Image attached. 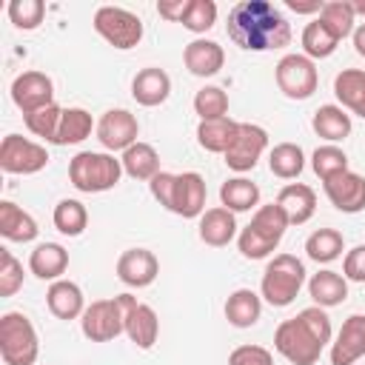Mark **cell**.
Here are the masks:
<instances>
[{
    "label": "cell",
    "mask_w": 365,
    "mask_h": 365,
    "mask_svg": "<svg viewBox=\"0 0 365 365\" xmlns=\"http://www.w3.org/2000/svg\"><path fill=\"white\" fill-rule=\"evenodd\" d=\"M225 31L245 51H274L291 43V23L268 0H240L228 11Z\"/></svg>",
    "instance_id": "obj_1"
},
{
    "label": "cell",
    "mask_w": 365,
    "mask_h": 365,
    "mask_svg": "<svg viewBox=\"0 0 365 365\" xmlns=\"http://www.w3.org/2000/svg\"><path fill=\"white\" fill-rule=\"evenodd\" d=\"M328 342H331V319L319 305H311L297 317L282 319L274 331V348L291 365H314Z\"/></svg>",
    "instance_id": "obj_2"
},
{
    "label": "cell",
    "mask_w": 365,
    "mask_h": 365,
    "mask_svg": "<svg viewBox=\"0 0 365 365\" xmlns=\"http://www.w3.org/2000/svg\"><path fill=\"white\" fill-rule=\"evenodd\" d=\"M123 163L106 151H80L68 163V180L83 194H100L120 182Z\"/></svg>",
    "instance_id": "obj_3"
},
{
    "label": "cell",
    "mask_w": 365,
    "mask_h": 365,
    "mask_svg": "<svg viewBox=\"0 0 365 365\" xmlns=\"http://www.w3.org/2000/svg\"><path fill=\"white\" fill-rule=\"evenodd\" d=\"M302 285H305V265L294 254H277L262 271L259 291L268 305L285 308L297 299Z\"/></svg>",
    "instance_id": "obj_4"
},
{
    "label": "cell",
    "mask_w": 365,
    "mask_h": 365,
    "mask_svg": "<svg viewBox=\"0 0 365 365\" xmlns=\"http://www.w3.org/2000/svg\"><path fill=\"white\" fill-rule=\"evenodd\" d=\"M40 354V339L31 319L20 311L0 317V356L6 365H34Z\"/></svg>",
    "instance_id": "obj_5"
},
{
    "label": "cell",
    "mask_w": 365,
    "mask_h": 365,
    "mask_svg": "<svg viewBox=\"0 0 365 365\" xmlns=\"http://www.w3.org/2000/svg\"><path fill=\"white\" fill-rule=\"evenodd\" d=\"M94 29L97 34L111 43L114 48H134L143 40V20L120 6H100L94 11Z\"/></svg>",
    "instance_id": "obj_6"
},
{
    "label": "cell",
    "mask_w": 365,
    "mask_h": 365,
    "mask_svg": "<svg viewBox=\"0 0 365 365\" xmlns=\"http://www.w3.org/2000/svg\"><path fill=\"white\" fill-rule=\"evenodd\" d=\"M80 328L91 342H111L120 334H125V314L117 297L111 299H94L86 305L80 317Z\"/></svg>",
    "instance_id": "obj_7"
},
{
    "label": "cell",
    "mask_w": 365,
    "mask_h": 365,
    "mask_svg": "<svg viewBox=\"0 0 365 365\" xmlns=\"http://www.w3.org/2000/svg\"><path fill=\"white\" fill-rule=\"evenodd\" d=\"M277 86L279 91L288 97V100H308L314 91H317V83H319V74H317V66L311 57L305 54H285L279 63H277Z\"/></svg>",
    "instance_id": "obj_8"
},
{
    "label": "cell",
    "mask_w": 365,
    "mask_h": 365,
    "mask_svg": "<svg viewBox=\"0 0 365 365\" xmlns=\"http://www.w3.org/2000/svg\"><path fill=\"white\" fill-rule=\"evenodd\" d=\"M48 163V151L20 134H6L0 143V168L6 174H37Z\"/></svg>",
    "instance_id": "obj_9"
},
{
    "label": "cell",
    "mask_w": 365,
    "mask_h": 365,
    "mask_svg": "<svg viewBox=\"0 0 365 365\" xmlns=\"http://www.w3.org/2000/svg\"><path fill=\"white\" fill-rule=\"evenodd\" d=\"M268 145V134L262 125H254V123H240L237 128V137L231 143V148L225 151V165L231 171H251L257 165V160L262 157Z\"/></svg>",
    "instance_id": "obj_10"
},
{
    "label": "cell",
    "mask_w": 365,
    "mask_h": 365,
    "mask_svg": "<svg viewBox=\"0 0 365 365\" xmlns=\"http://www.w3.org/2000/svg\"><path fill=\"white\" fill-rule=\"evenodd\" d=\"M117 299H120L123 314H125V334H128V339L137 348L148 351L157 342V334H160V319H157L154 308L145 305V302H137V297H131V294H120Z\"/></svg>",
    "instance_id": "obj_11"
},
{
    "label": "cell",
    "mask_w": 365,
    "mask_h": 365,
    "mask_svg": "<svg viewBox=\"0 0 365 365\" xmlns=\"http://www.w3.org/2000/svg\"><path fill=\"white\" fill-rule=\"evenodd\" d=\"M11 100L26 117V114L40 111L54 103V83L43 71H23L11 83Z\"/></svg>",
    "instance_id": "obj_12"
},
{
    "label": "cell",
    "mask_w": 365,
    "mask_h": 365,
    "mask_svg": "<svg viewBox=\"0 0 365 365\" xmlns=\"http://www.w3.org/2000/svg\"><path fill=\"white\" fill-rule=\"evenodd\" d=\"M137 134H140V125H137V117L125 108H108L100 123H97V140L103 143V148L108 151H125L137 143Z\"/></svg>",
    "instance_id": "obj_13"
},
{
    "label": "cell",
    "mask_w": 365,
    "mask_h": 365,
    "mask_svg": "<svg viewBox=\"0 0 365 365\" xmlns=\"http://www.w3.org/2000/svg\"><path fill=\"white\" fill-rule=\"evenodd\" d=\"M160 259L148 248H125L117 259V277L128 288H145L157 279Z\"/></svg>",
    "instance_id": "obj_14"
},
{
    "label": "cell",
    "mask_w": 365,
    "mask_h": 365,
    "mask_svg": "<svg viewBox=\"0 0 365 365\" xmlns=\"http://www.w3.org/2000/svg\"><path fill=\"white\" fill-rule=\"evenodd\" d=\"M331 205L342 214H356L365 208V177L356 171H342L322 182Z\"/></svg>",
    "instance_id": "obj_15"
},
{
    "label": "cell",
    "mask_w": 365,
    "mask_h": 365,
    "mask_svg": "<svg viewBox=\"0 0 365 365\" xmlns=\"http://www.w3.org/2000/svg\"><path fill=\"white\" fill-rule=\"evenodd\" d=\"M174 214L194 220L202 217L205 211V180L197 171H182L174 180V194H171V208Z\"/></svg>",
    "instance_id": "obj_16"
},
{
    "label": "cell",
    "mask_w": 365,
    "mask_h": 365,
    "mask_svg": "<svg viewBox=\"0 0 365 365\" xmlns=\"http://www.w3.org/2000/svg\"><path fill=\"white\" fill-rule=\"evenodd\" d=\"M365 356V314H351L331 342V365H354Z\"/></svg>",
    "instance_id": "obj_17"
},
{
    "label": "cell",
    "mask_w": 365,
    "mask_h": 365,
    "mask_svg": "<svg viewBox=\"0 0 365 365\" xmlns=\"http://www.w3.org/2000/svg\"><path fill=\"white\" fill-rule=\"evenodd\" d=\"M277 205L285 211L288 225H302V222H308V220L314 217V211H317V194H314V188L305 185V182H288V185L279 191Z\"/></svg>",
    "instance_id": "obj_18"
},
{
    "label": "cell",
    "mask_w": 365,
    "mask_h": 365,
    "mask_svg": "<svg viewBox=\"0 0 365 365\" xmlns=\"http://www.w3.org/2000/svg\"><path fill=\"white\" fill-rule=\"evenodd\" d=\"M46 305H48V311H51L57 319H66V322L83 317V311H86L83 291H80V285L71 282V279H57V282H51L48 291H46Z\"/></svg>",
    "instance_id": "obj_19"
},
{
    "label": "cell",
    "mask_w": 365,
    "mask_h": 365,
    "mask_svg": "<svg viewBox=\"0 0 365 365\" xmlns=\"http://www.w3.org/2000/svg\"><path fill=\"white\" fill-rule=\"evenodd\" d=\"M182 63L197 77H214L225 63V51L214 40H191L182 51Z\"/></svg>",
    "instance_id": "obj_20"
},
{
    "label": "cell",
    "mask_w": 365,
    "mask_h": 365,
    "mask_svg": "<svg viewBox=\"0 0 365 365\" xmlns=\"http://www.w3.org/2000/svg\"><path fill=\"white\" fill-rule=\"evenodd\" d=\"M131 94H134V100H137L140 106H145V108L160 106V103H165L168 94H171V77H168L163 68L148 66V68L137 71V77H134V83H131Z\"/></svg>",
    "instance_id": "obj_21"
},
{
    "label": "cell",
    "mask_w": 365,
    "mask_h": 365,
    "mask_svg": "<svg viewBox=\"0 0 365 365\" xmlns=\"http://www.w3.org/2000/svg\"><path fill=\"white\" fill-rule=\"evenodd\" d=\"M237 237V220L228 208H208L200 217V240L211 248H222Z\"/></svg>",
    "instance_id": "obj_22"
},
{
    "label": "cell",
    "mask_w": 365,
    "mask_h": 365,
    "mask_svg": "<svg viewBox=\"0 0 365 365\" xmlns=\"http://www.w3.org/2000/svg\"><path fill=\"white\" fill-rule=\"evenodd\" d=\"M29 268H31V274L37 279L57 282L68 268V251L63 245H57V242H40L29 257Z\"/></svg>",
    "instance_id": "obj_23"
},
{
    "label": "cell",
    "mask_w": 365,
    "mask_h": 365,
    "mask_svg": "<svg viewBox=\"0 0 365 365\" xmlns=\"http://www.w3.org/2000/svg\"><path fill=\"white\" fill-rule=\"evenodd\" d=\"M308 294H311L314 305H319V308L342 305L348 299V279L336 271H317L308 279Z\"/></svg>",
    "instance_id": "obj_24"
},
{
    "label": "cell",
    "mask_w": 365,
    "mask_h": 365,
    "mask_svg": "<svg viewBox=\"0 0 365 365\" xmlns=\"http://www.w3.org/2000/svg\"><path fill=\"white\" fill-rule=\"evenodd\" d=\"M37 222L29 211H23L20 205H14L11 200L0 202V234L11 242H31L37 237Z\"/></svg>",
    "instance_id": "obj_25"
},
{
    "label": "cell",
    "mask_w": 365,
    "mask_h": 365,
    "mask_svg": "<svg viewBox=\"0 0 365 365\" xmlns=\"http://www.w3.org/2000/svg\"><path fill=\"white\" fill-rule=\"evenodd\" d=\"M334 94L348 111L365 120V71L362 68H342L334 77Z\"/></svg>",
    "instance_id": "obj_26"
},
{
    "label": "cell",
    "mask_w": 365,
    "mask_h": 365,
    "mask_svg": "<svg viewBox=\"0 0 365 365\" xmlns=\"http://www.w3.org/2000/svg\"><path fill=\"white\" fill-rule=\"evenodd\" d=\"M240 123L231 117H220V120H200L197 125V143L211 151V154H225L237 137Z\"/></svg>",
    "instance_id": "obj_27"
},
{
    "label": "cell",
    "mask_w": 365,
    "mask_h": 365,
    "mask_svg": "<svg viewBox=\"0 0 365 365\" xmlns=\"http://www.w3.org/2000/svg\"><path fill=\"white\" fill-rule=\"evenodd\" d=\"M120 163H123V171L128 177H134V180H148L151 182L160 174V154H157V148L148 145V143H140V140L131 148L123 151Z\"/></svg>",
    "instance_id": "obj_28"
},
{
    "label": "cell",
    "mask_w": 365,
    "mask_h": 365,
    "mask_svg": "<svg viewBox=\"0 0 365 365\" xmlns=\"http://www.w3.org/2000/svg\"><path fill=\"white\" fill-rule=\"evenodd\" d=\"M262 314V302L251 288H237L225 299V319L234 328H251Z\"/></svg>",
    "instance_id": "obj_29"
},
{
    "label": "cell",
    "mask_w": 365,
    "mask_h": 365,
    "mask_svg": "<svg viewBox=\"0 0 365 365\" xmlns=\"http://www.w3.org/2000/svg\"><path fill=\"white\" fill-rule=\"evenodd\" d=\"M314 131L328 140V143H339L351 134V114L342 111V106H319L314 111V120H311Z\"/></svg>",
    "instance_id": "obj_30"
},
{
    "label": "cell",
    "mask_w": 365,
    "mask_h": 365,
    "mask_svg": "<svg viewBox=\"0 0 365 365\" xmlns=\"http://www.w3.org/2000/svg\"><path fill=\"white\" fill-rule=\"evenodd\" d=\"M220 202L222 208L228 211H251L257 202H259V188L257 182L245 180V177H234V180H225L222 188H220Z\"/></svg>",
    "instance_id": "obj_31"
},
{
    "label": "cell",
    "mask_w": 365,
    "mask_h": 365,
    "mask_svg": "<svg viewBox=\"0 0 365 365\" xmlns=\"http://www.w3.org/2000/svg\"><path fill=\"white\" fill-rule=\"evenodd\" d=\"M268 168L279 180H294L305 168V154H302V148L297 143H279L268 154Z\"/></svg>",
    "instance_id": "obj_32"
},
{
    "label": "cell",
    "mask_w": 365,
    "mask_h": 365,
    "mask_svg": "<svg viewBox=\"0 0 365 365\" xmlns=\"http://www.w3.org/2000/svg\"><path fill=\"white\" fill-rule=\"evenodd\" d=\"M91 128H94V120L86 108H63L54 145H77L91 134Z\"/></svg>",
    "instance_id": "obj_33"
},
{
    "label": "cell",
    "mask_w": 365,
    "mask_h": 365,
    "mask_svg": "<svg viewBox=\"0 0 365 365\" xmlns=\"http://www.w3.org/2000/svg\"><path fill=\"white\" fill-rule=\"evenodd\" d=\"M336 40H345L348 34H354V23H356V14L351 9L348 0H331V3H322V11L317 17Z\"/></svg>",
    "instance_id": "obj_34"
},
{
    "label": "cell",
    "mask_w": 365,
    "mask_h": 365,
    "mask_svg": "<svg viewBox=\"0 0 365 365\" xmlns=\"http://www.w3.org/2000/svg\"><path fill=\"white\" fill-rule=\"evenodd\" d=\"M54 228L66 237H80L88 225V211L80 200H60L54 205Z\"/></svg>",
    "instance_id": "obj_35"
},
{
    "label": "cell",
    "mask_w": 365,
    "mask_h": 365,
    "mask_svg": "<svg viewBox=\"0 0 365 365\" xmlns=\"http://www.w3.org/2000/svg\"><path fill=\"white\" fill-rule=\"evenodd\" d=\"M342 245H345V240L336 228H319L305 240V254L314 262H334L342 254Z\"/></svg>",
    "instance_id": "obj_36"
},
{
    "label": "cell",
    "mask_w": 365,
    "mask_h": 365,
    "mask_svg": "<svg viewBox=\"0 0 365 365\" xmlns=\"http://www.w3.org/2000/svg\"><path fill=\"white\" fill-rule=\"evenodd\" d=\"M248 225L257 228L262 237H268L271 242L279 245V240H282V234H285V228H288V217H285V211H282L277 202H271V205H259V208L254 211V217H251Z\"/></svg>",
    "instance_id": "obj_37"
},
{
    "label": "cell",
    "mask_w": 365,
    "mask_h": 365,
    "mask_svg": "<svg viewBox=\"0 0 365 365\" xmlns=\"http://www.w3.org/2000/svg\"><path fill=\"white\" fill-rule=\"evenodd\" d=\"M336 46H339V40H336L319 20L308 23V26L302 29V48H305V57H317V60L331 57V54L336 51Z\"/></svg>",
    "instance_id": "obj_38"
},
{
    "label": "cell",
    "mask_w": 365,
    "mask_h": 365,
    "mask_svg": "<svg viewBox=\"0 0 365 365\" xmlns=\"http://www.w3.org/2000/svg\"><path fill=\"white\" fill-rule=\"evenodd\" d=\"M311 168H314V174L325 182V180H331V177L348 171V157H345L342 148H336L334 143H328V145H319V148L314 151V157H311Z\"/></svg>",
    "instance_id": "obj_39"
},
{
    "label": "cell",
    "mask_w": 365,
    "mask_h": 365,
    "mask_svg": "<svg viewBox=\"0 0 365 365\" xmlns=\"http://www.w3.org/2000/svg\"><path fill=\"white\" fill-rule=\"evenodd\" d=\"M194 111L200 114V120L228 117V94L220 86H205L194 94Z\"/></svg>",
    "instance_id": "obj_40"
},
{
    "label": "cell",
    "mask_w": 365,
    "mask_h": 365,
    "mask_svg": "<svg viewBox=\"0 0 365 365\" xmlns=\"http://www.w3.org/2000/svg\"><path fill=\"white\" fill-rule=\"evenodd\" d=\"M60 117H63V108H60L57 103H51V106L40 108V111L26 114L23 120H26V128H29L31 134H37V137L54 143V140H57V128H60Z\"/></svg>",
    "instance_id": "obj_41"
},
{
    "label": "cell",
    "mask_w": 365,
    "mask_h": 365,
    "mask_svg": "<svg viewBox=\"0 0 365 365\" xmlns=\"http://www.w3.org/2000/svg\"><path fill=\"white\" fill-rule=\"evenodd\" d=\"M180 23H182L188 31H194V34L208 31V29L217 23V3H214V0H188L185 14H182Z\"/></svg>",
    "instance_id": "obj_42"
},
{
    "label": "cell",
    "mask_w": 365,
    "mask_h": 365,
    "mask_svg": "<svg viewBox=\"0 0 365 365\" xmlns=\"http://www.w3.org/2000/svg\"><path fill=\"white\" fill-rule=\"evenodd\" d=\"M43 14H46V6L43 0H11L9 3V20L17 26V29H37L43 23Z\"/></svg>",
    "instance_id": "obj_43"
},
{
    "label": "cell",
    "mask_w": 365,
    "mask_h": 365,
    "mask_svg": "<svg viewBox=\"0 0 365 365\" xmlns=\"http://www.w3.org/2000/svg\"><path fill=\"white\" fill-rule=\"evenodd\" d=\"M237 245H240V254H242L245 259H262V257H268V254L277 248V242H271L268 237H262V234H259L257 228H251V225H245V228L240 231Z\"/></svg>",
    "instance_id": "obj_44"
},
{
    "label": "cell",
    "mask_w": 365,
    "mask_h": 365,
    "mask_svg": "<svg viewBox=\"0 0 365 365\" xmlns=\"http://www.w3.org/2000/svg\"><path fill=\"white\" fill-rule=\"evenodd\" d=\"M23 285V265L11 257V251L0 248V297L17 294Z\"/></svg>",
    "instance_id": "obj_45"
},
{
    "label": "cell",
    "mask_w": 365,
    "mask_h": 365,
    "mask_svg": "<svg viewBox=\"0 0 365 365\" xmlns=\"http://www.w3.org/2000/svg\"><path fill=\"white\" fill-rule=\"evenodd\" d=\"M228 365H274V356L262 345H240L231 351Z\"/></svg>",
    "instance_id": "obj_46"
},
{
    "label": "cell",
    "mask_w": 365,
    "mask_h": 365,
    "mask_svg": "<svg viewBox=\"0 0 365 365\" xmlns=\"http://www.w3.org/2000/svg\"><path fill=\"white\" fill-rule=\"evenodd\" d=\"M342 277L354 282H365V245H356L342 259Z\"/></svg>",
    "instance_id": "obj_47"
},
{
    "label": "cell",
    "mask_w": 365,
    "mask_h": 365,
    "mask_svg": "<svg viewBox=\"0 0 365 365\" xmlns=\"http://www.w3.org/2000/svg\"><path fill=\"white\" fill-rule=\"evenodd\" d=\"M174 180L177 174H168V171H160L148 185H151V194L154 200L163 205V208H171V194H174Z\"/></svg>",
    "instance_id": "obj_48"
},
{
    "label": "cell",
    "mask_w": 365,
    "mask_h": 365,
    "mask_svg": "<svg viewBox=\"0 0 365 365\" xmlns=\"http://www.w3.org/2000/svg\"><path fill=\"white\" fill-rule=\"evenodd\" d=\"M185 6H188V0H160V3H157V14L165 17V20L180 23L182 14H185Z\"/></svg>",
    "instance_id": "obj_49"
},
{
    "label": "cell",
    "mask_w": 365,
    "mask_h": 365,
    "mask_svg": "<svg viewBox=\"0 0 365 365\" xmlns=\"http://www.w3.org/2000/svg\"><path fill=\"white\" fill-rule=\"evenodd\" d=\"M285 6L297 14H311V11H322V3L319 0H285Z\"/></svg>",
    "instance_id": "obj_50"
},
{
    "label": "cell",
    "mask_w": 365,
    "mask_h": 365,
    "mask_svg": "<svg viewBox=\"0 0 365 365\" xmlns=\"http://www.w3.org/2000/svg\"><path fill=\"white\" fill-rule=\"evenodd\" d=\"M354 48H356V54L359 57H365V23H359L356 29H354Z\"/></svg>",
    "instance_id": "obj_51"
},
{
    "label": "cell",
    "mask_w": 365,
    "mask_h": 365,
    "mask_svg": "<svg viewBox=\"0 0 365 365\" xmlns=\"http://www.w3.org/2000/svg\"><path fill=\"white\" fill-rule=\"evenodd\" d=\"M351 9H354V14L365 17V0H354V3H351Z\"/></svg>",
    "instance_id": "obj_52"
}]
</instances>
